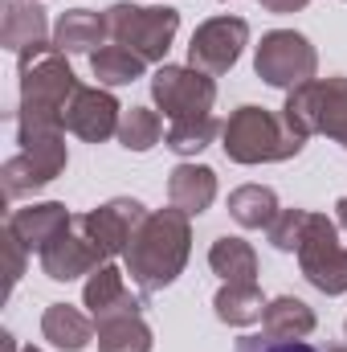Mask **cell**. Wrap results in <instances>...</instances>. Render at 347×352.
I'll return each instance as SVG.
<instances>
[{
	"mask_svg": "<svg viewBox=\"0 0 347 352\" xmlns=\"http://www.w3.org/2000/svg\"><path fill=\"white\" fill-rule=\"evenodd\" d=\"M335 217H339V226L347 230V197H339V201H335Z\"/></svg>",
	"mask_w": 347,
	"mask_h": 352,
	"instance_id": "obj_32",
	"label": "cell"
},
{
	"mask_svg": "<svg viewBox=\"0 0 347 352\" xmlns=\"http://www.w3.org/2000/svg\"><path fill=\"white\" fill-rule=\"evenodd\" d=\"M221 140H225L221 148L233 164H282V160H294L307 148V140L298 131H290L282 115L254 107V102L237 107L225 119Z\"/></svg>",
	"mask_w": 347,
	"mask_h": 352,
	"instance_id": "obj_3",
	"label": "cell"
},
{
	"mask_svg": "<svg viewBox=\"0 0 347 352\" xmlns=\"http://www.w3.org/2000/svg\"><path fill=\"white\" fill-rule=\"evenodd\" d=\"M331 352H347V349H331Z\"/></svg>",
	"mask_w": 347,
	"mask_h": 352,
	"instance_id": "obj_36",
	"label": "cell"
},
{
	"mask_svg": "<svg viewBox=\"0 0 347 352\" xmlns=\"http://www.w3.org/2000/svg\"><path fill=\"white\" fill-rule=\"evenodd\" d=\"M208 266L225 283H258V254L246 238H217L208 250Z\"/></svg>",
	"mask_w": 347,
	"mask_h": 352,
	"instance_id": "obj_24",
	"label": "cell"
},
{
	"mask_svg": "<svg viewBox=\"0 0 347 352\" xmlns=\"http://www.w3.org/2000/svg\"><path fill=\"white\" fill-rule=\"evenodd\" d=\"M102 16H106L110 41L135 50L143 62H164L168 50H172V41H176V33H180V12L176 8H164V4L143 8V4L119 0Z\"/></svg>",
	"mask_w": 347,
	"mask_h": 352,
	"instance_id": "obj_4",
	"label": "cell"
},
{
	"mask_svg": "<svg viewBox=\"0 0 347 352\" xmlns=\"http://www.w3.org/2000/svg\"><path fill=\"white\" fill-rule=\"evenodd\" d=\"M74 226V213L62 205V201H41V205H25L8 217V230L21 238V246L33 254H41L45 246H53L66 230Z\"/></svg>",
	"mask_w": 347,
	"mask_h": 352,
	"instance_id": "obj_15",
	"label": "cell"
},
{
	"mask_svg": "<svg viewBox=\"0 0 347 352\" xmlns=\"http://www.w3.org/2000/svg\"><path fill=\"white\" fill-rule=\"evenodd\" d=\"M41 270H45V278H53V283H74V278H82V274H94L98 266L106 263V254L90 242L86 234H82V226H78V217H74V226L53 242V246H45L41 254Z\"/></svg>",
	"mask_w": 347,
	"mask_h": 352,
	"instance_id": "obj_14",
	"label": "cell"
},
{
	"mask_svg": "<svg viewBox=\"0 0 347 352\" xmlns=\"http://www.w3.org/2000/svg\"><path fill=\"white\" fill-rule=\"evenodd\" d=\"M315 311L311 303L294 299V295H278L265 303V316H261V336L270 340H307L315 332Z\"/></svg>",
	"mask_w": 347,
	"mask_h": 352,
	"instance_id": "obj_20",
	"label": "cell"
},
{
	"mask_svg": "<svg viewBox=\"0 0 347 352\" xmlns=\"http://www.w3.org/2000/svg\"><path fill=\"white\" fill-rule=\"evenodd\" d=\"M0 352H16V340H12V332H0Z\"/></svg>",
	"mask_w": 347,
	"mask_h": 352,
	"instance_id": "obj_33",
	"label": "cell"
},
{
	"mask_svg": "<svg viewBox=\"0 0 347 352\" xmlns=\"http://www.w3.org/2000/svg\"><path fill=\"white\" fill-rule=\"evenodd\" d=\"M250 45V21L241 16H213L204 25H196L192 41H188V66L221 78L237 66L241 50Z\"/></svg>",
	"mask_w": 347,
	"mask_h": 352,
	"instance_id": "obj_10",
	"label": "cell"
},
{
	"mask_svg": "<svg viewBox=\"0 0 347 352\" xmlns=\"http://www.w3.org/2000/svg\"><path fill=\"white\" fill-rule=\"evenodd\" d=\"M298 266L302 278L323 291V295H344L347 291V246L339 242V226L327 213H307V230L298 242Z\"/></svg>",
	"mask_w": 347,
	"mask_h": 352,
	"instance_id": "obj_7",
	"label": "cell"
},
{
	"mask_svg": "<svg viewBox=\"0 0 347 352\" xmlns=\"http://www.w3.org/2000/svg\"><path fill=\"white\" fill-rule=\"evenodd\" d=\"M254 70H258V78L265 87H278L290 94L302 82H315L319 54L294 29H270V33H261L258 50H254Z\"/></svg>",
	"mask_w": 347,
	"mask_h": 352,
	"instance_id": "obj_6",
	"label": "cell"
},
{
	"mask_svg": "<svg viewBox=\"0 0 347 352\" xmlns=\"http://www.w3.org/2000/svg\"><path fill=\"white\" fill-rule=\"evenodd\" d=\"M106 16L102 12H90V8H66L53 25V45L74 58V54H94L102 41H106Z\"/></svg>",
	"mask_w": 347,
	"mask_h": 352,
	"instance_id": "obj_18",
	"label": "cell"
},
{
	"mask_svg": "<svg viewBox=\"0 0 347 352\" xmlns=\"http://www.w3.org/2000/svg\"><path fill=\"white\" fill-rule=\"evenodd\" d=\"M213 311L229 328H250V324H261L265 316V295L258 283H225L213 295Z\"/></svg>",
	"mask_w": 347,
	"mask_h": 352,
	"instance_id": "obj_21",
	"label": "cell"
},
{
	"mask_svg": "<svg viewBox=\"0 0 347 352\" xmlns=\"http://www.w3.org/2000/svg\"><path fill=\"white\" fill-rule=\"evenodd\" d=\"M152 98H156V107L172 123L200 119V115H213L217 82H213V74H204L196 66H168V62H160V70L152 74Z\"/></svg>",
	"mask_w": 347,
	"mask_h": 352,
	"instance_id": "obj_9",
	"label": "cell"
},
{
	"mask_svg": "<svg viewBox=\"0 0 347 352\" xmlns=\"http://www.w3.org/2000/svg\"><path fill=\"white\" fill-rule=\"evenodd\" d=\"M278 192L265 184H241L229 192V217L241 230H270V221L278 217Z\"/></svg>",
	"mask_w": 347,
	"mask_h": 352,
	"instance_id": "obj_22",
	"label": "cell"
},
{
	"mask_svg": "<svg viewBox=\"0 0 347 352\" xmlns=\"http://www.w3.org/2000/svg\"><path fill=\"white\" fill-rule=\"evenodd\" d=\"M143 217H147L143 201H135V197H110L106 205L82 213L78 226H82V234L106 258H115V254H127V246H131L135 230L143 226Z\"/></svg>",
	"mask_w": 347,
	"mask_h": 352,
	"instance_id": "obj_11",
	"label": "cell"
},
{
	"mask_svg": "<svg viewBox=\"0 0 347 352\" xmlns=\"http://www.w3.org/2000/svg\"><path fill=\"white\" fill-rule=\"evenodd\" d=\"M311 0H261V8L265 12H278V16H286V12H298V8H307Z\"/></svg>",
	"mask_w": 347,
	"mask_h": 352,
	"instance_id": "obj_31",
	"label": "cell"
},
{
	"mask_svg": "<svg viewBox=\"0 0 347 352\" xmlns=\"http://www.w3.org/2000/svg\"><path fill=\"white\" fill-rule=\"evenodd\" d=\"M119 119H123V107L106 87H78L66 107V131L86 144H102L119 135Z\"/></svg>",
	"mask_w": 347,
	"mask_h": 352,
	"instance_id": "obj_12",
	"label": "cell"
},
{
	"mask_svg": "<svg viewBox=\"0 0 347 352\" xmlns=\"http://www.w3.org/2000/svg\"><path fill=\"white\" fill-rule=\"evenodd\" d=\"M307 213L311 209H282L274 221H270V246L282 250V254H294L298 242H302V230H307Z\"/></svg>",
	"mask_w": 347,
	"mask_h": 352,
	"instance_id": "obj_28",
	"label": "cell"
},
{
	"mask_svg": "<svg viewBox=\"0 0 347 352\" xmlns=\"http://www.w3.org/2000/svg\"><path fill=\"white\" fill-rule=\"evenodd\" d=\"M188 254H192V217L168 205V209H152L143 217V226L135 230L123 258H127L131 283L143 295H156L184 274Z\"/></svg>",
	"mask_w": 347,
	"mask_h": 352,
	"instance_id": "obj_2",
	"label": "cell"
},
{
	"mask_svg": "<svg viewBox=\"0 0 347 352\" xmlns=\"http://www.w3.org/2000/svg\"><path fill=\"white\" fill-rule=\"evenodd\" d=\"M221 127L225 123H217V115H200V119H180L168 127V135H164V144L172 148L176 156H196V152H204L217 135H221Z\"/></svg>",
	"mask_w": 347,
	"mask_h": 352,
	"instance_id": "obj_27",
	"label": "cell"
},
{
	"mask_svg": "<svg viewBox=\"0 0 347 352\" xmlns=\"http://www.w3.org/2000/svg\"><path fill=\"white\" fill-rule=\"evenodd\" d=\"M143 58L135 54V50H127V45H119V41H110V45H98L94 54H90V70H94V78H98V87H127V82H135V78H143Z\"/></svg>",
	"mask_w": 347,
	"mask_h": 352,
	"instance_id": "obj_23",
	"label": "cell"
},
{
	"mask_svg": "<svg viewBox=\"0 0 347 352\" xmlns=\"http://www.w3.org/2000/svg\"><path fill=\"white\" fill-rule=\"evenodd\" d=\"M168 201L180 213L200 217L217 201V173L208 164H176L168 173Z\"/></svg>",
	"mask_w": 347,
	"mask_h": 352,
	"instance_id": "obj_17",
	"label": "cell"
},
{
	"mask_svg": "<svg viewBox=\"0 0 347 352\" xmlns=\"http://www.w3.org/2000/svg\"><path fill=\"white\" fill-rule=\"evenodd\" d=\"M0 246H4V258H8V291L16 287V278L25 274V258H29V250L21 246V238L4 226V234H0Z\"/></svg>",
	"mask_w": 347,
	"mask_h": 352,
	"instance_id": "obj_30",
	"label": "cell"
},
{
	"mask_svg": "<svg viewBox=\"0 0 347 352\" xmlns=\"http://www.w3.org/2000/svg\"><path fill=\"white\" fill-rule=\"evenodd\" d=\"M339 144H344V148H347V127H344V135H339Z\"/></svg>",
	"mask_w": 347,
	"mask_h": 352,
	"instance_id": "obj_34",
	"label": "cell"
},
{
	"mask_svg": "<svg viewBox=\"0 0 347 352\" xmlns=\"http://www.w3.org/2000/svg\"><path fill=\"white\" fill-rule=\"evenodd\" d=\"M41 336L62 352H82L94 340V316L70 307V303H49L41 316Z\"/></svg>",
	"mask_w": 347,
	"mask_h": 352,
	"instance_id": "obj_19",
	"label": "cell"
},
{
	"mask_svg": "<svg viewBox=\"0 0 347 352\" xmlns=\"http://www.w3.org/2000/svg\"><path fill=\"white\" fill-rule=\"evenodd\" d=\"M233 352H319L311 340H270V336H241Z\"/></svg>",
	"mask_w": 347,
	"mask_h": 352,
	"instance_id": "obj_29",
	"label": "cell"
},
{
	"mask_svg": "<svg viewBox=\"0 0 347 352\" xmlns=\"http://www.w3.org/2000/svg\"><path fill=\"white\" fill-rule=\"evenodd\" d=\"M66 164H70L66 131L37 135V140L21 144V152H16V156H8V160H4V168H0V176H4V197H8V201H16V197H25V192L45 188L49 180H58V176L66 173Z\"/></svg>",
	"mask_w": 347,
	"mask_h": 352,
	"instance_id": "obj_8",
	"label": "cell"
},
{
	"mask_svg": "<svg viewBox=\"0 0 347 352\" xmlns=\"http://www.w3.org/2000/svg\"><path fill=\"white\" fill-rule=\"evenodd\" d=\"M127 295H131V291H127V283H123V270L110 266V263L98 266L86 278V287H82V303L90 307V316H102V311L119 307Z\"/></svg>",
	"mask_w": 347,
	"mask_h": 352,
	"instance_id": "obj_26",
	"label": "cell"
},
{
	"mask_svg": "<svg viewBox=\"0 0 347 352\" xmlns=\"http://www.w3.org/2000/svg\"><path fill=\"white\" fill-rule=\"evenodd\" d=\"M49 41V21L37 0H0V45L8 50H29Z\"/></svg>",
	"mask_w": 347,
	"mask_h": 352,
	"instance_id": "obj_16",
	"label": "cell"
},
{
	"mask_svg": "<svg viewBox=\"0 0 347 352\" xmlns=\"http://www.w3.org/2000/svg\"><path fill=\"white\" fill-rule=\"evenodd\" d=\"M282 119L302 140H311V135L339 140L347 127V78H339V74L335 78H315V82H302L298 90H290L286 107H282Z\"/></svg>",
	"mask_w": 347,
	"mask_h": 352,
	"instance_id": "obj_5",
	"label": "cell"
},
{
	"mask_svg": "<svg viewBox=\"0 0 347 352\" xmlns=\"http://www.w3.org/2000/svg\"><path fill=\"white\" fill-rule=\"evenodd\" d=\"M160 135H168L160 111H152V107H131V111H123V119H119V144H123L127 152H152V148L160 144Z\"/></svg>",
	"mask_w": 347,
	"mask_h": 352,
	"instance_id": "obj_25",
	"label": "cell"
},
{
	"mask_svg": "<svg viewBox=\"0 0 347 352\" xmlns=\"http://www.w3.org/2000/svg\"><path fill=\"white\" fill-rule=\"evenodd\" d=\"M25 352H41V349H25Z\"/></svg>",
	"mask_w": 347,
	"mask_h": 352,
	"instance_id": "obj_35",
	"label": "cell"
},
{
	"mask_svg": "<svg viewBox=\"0 0 347 352\" xmlns=\"http://www.w3.org/2000/svg\"><path fill=\"white\" fill-rule=\"evenodd\" d=\"M344 328H347V324H344Z\"/></svg>",
	"mask_w": 347,
	"mask_h": 352,
	"instance_id": "obj_37",
	"label": "cell"
},
{
	"mask_svg": "<svg viewBox=\"0 0 347 352\" xmlns=\"http://www.w3.org/2000/svg\"><path fill=\"white\" fill-rule=\"evenodd\" d=\"M21 107H16V144H29L37 135L66 131V107L74 90L82 87L66 62V54L53 41L21 50Z\"/></svg>",
	"mask_w": 347,
	"mask_h": 352,
	"instance_id": "obj_1",
	"label": "cell"
},
{
	"mask_svg": "<svg viewBox=\"0 0 347 352\" xmlns=\"http://www.w3.org/2000/svg\"><path fill=\"white\" fill-rule=\"evenodd\" d=\"M94 344L98 352H152L156 336L143 320V303L127 295L119 307L94 316Z\"/></svg>",
	"mask_w": 347,
	"mask_h": 352,
	"instance_id": "obj_13",
	"label": "cell"
}]
</instances>
